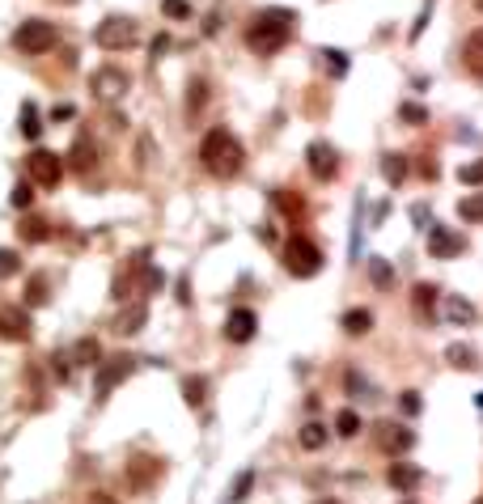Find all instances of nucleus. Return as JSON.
<instances>
[{
	"instance_id": "nucleus-44",
	"label": "nucleus",
	"mask_w": 483,
	"mask_h": 504,
	"mask_svg": "<svg viewBox=\"0 0 483 504\" xmlns=\"http://www.w3.org/2000/svg\"><path fill=\"white\" fill-rule=\"evenodd\" d=\"M51 369H56V377H60V381H68V373H72V369H68V356H60V352L51 356Z\"/></svg>"
},
{
	"instance_id": "nucleus-23",
	"label": "nucleus",
	"mask_w": 483,
	"mask_h": 504,
	"mask_svg": "<svg viewBox=\"0 0 483 504\" xmlns=\"http://www.w3.org/2000/svg\"><path fill=\"white\" fill-rule=\"evenodd\" d=\"M445 318H450L454 326H470V322H475V305L462 301V297H445Z\"/></svg>"
},
{
	"instance_id": "nucleus-38",
	"label": "nucleus",
	"mask_w": 483,
	"mask_h": 504,
	"mask_svg": "<svg viewBox=\"0 0 483 504\" xmlns=\"http://www.w3.org/2000/svg\"><path fill=\"white\" fill-rule=\"evenodd\" d=\"M348 395H352V399H369V381H365L356 369H348Z\"/></svg>"
},
{
	"instance_id": "nucleus-9",
	"label": "nucleus",
	"mask_w": 483,
	"mask_h": 504,
	"mask_svg": "<svg viewBox=\"0 0 483 504\" xmlns=\"http://www.w3.org/2000/svg\"><path fill=\"white\" fill-rule=\"evenodd\" d=\"M466 250V238L462 234H454V229H445V225H428V254L433 259H458Z\"/></svg>"
},
{
	"instance_id": "nucleus-40",
	"label": "nucleus",
	"mask_w": 483,
	"mask_h": 504,
	"mask_svg": "<svg viewBox=\"0 0 483 504\" xmlns=\"http://www.w3.org/2000/svg\"><path fill=\"white\" fill-rule=\"evenodd\" d=\"M161 13H166V17H191V5H187V0H161Z\"/></svg>"
},
{
	"instance_id": "nucleus-14",
	"label": "nucleus",
	"mask_w": 483,
	"mask_h": 504,
	"mask_svg": "<svg viewBox=\"0 0 483 504\" xmlns=\"http://www.w3.org/2000/svg\"><path fill=\"white\" fill-rule=\"evenodd\" d=\"M462 64H466L470 77L483 81V30H470V34H466V43H462Z\"/></svg>"
},
{
	"instance_id": "nucleus-29",
	"label": "nucleus",
	"mask_w": 483,
	"mask_h": 504,
	"mask_svg": "<svg viewBox=\"0 0 483 504\" xmlns=\"http://www.w3.org/2000/svg\"><path fill=\"white\" fill-rule=\"evenodd\" d=\"M22 238H26V242H47V238H51V225H47L43 216H26V220H22Z\"/></svg>"
},
{
	"instance_id": "nucleus-7",
	"label": "nucleus",
	"mask_w": 483,
	"mask_h": 504,
	"mask_svg": "<svg viewBox=\"0 0 483 504\" xmlns=\"http://www.w3.org/2000/svg\"><path fill=\"white\" fill-rule=\"evenodd\" d=\"M305 165H309V174H314L318 183H331V178L339 174V153H335V144L314 140V144L305 148Z\"/></svg>"
},
{
	"instance_id": "nucleus-8",
	"label": "nucleus",
	"mask_w": 483,
	"mask_h": 504,
	"mask_svg": "<svg viewBox=\"0 0 483 504\" xmlns=\"http://www.w3.org/2000/svg\"><path fill=\"white\" fill-rule=\"evenodd\" d=\"M132 369H136V356H111V360H98V381H93L98 399H106L123 377H132Z\"/></svg>"
},
{
	"instance_id": "nucleus-49",
	"label": "nucleus",
	"mask_w": 483,
	"mask_h": 504,
	"mask_svg": "<svg viewBox=\"0 0 483 504\" xmlns=\"http://www.w3.org/2000/svg\"><path fill=\"white\" fill-rule=\"evenodd\" d=\"M64 5H72V0H64Z\"/></svg>"
},
{
	"instance_id": "nucleus-16",
	"label": "nucleus",
	"mask_w": 483,
	"mask_h": 504,
	"mask_svg": "<svg viewBox=\"0 0 483 504\" xmlns=\"http://www.w3.org/2000/svg\"><path fill=\"white\" fill-rule=\"evenodd\" d=\"M157 475H161V462H157V458H132V462H128V479H132V487H136V491H140V487H148Z\"/></svg>"
},
{
	"instance_id": "nucleus-37",
	"label": "nucleus",
	"mask_w": 483,
	"mask_h": 504,
	"mask_svg": "<svg viewBox=\"0 0 483 504\" xmlns=\"http://www.w3.org/2000/svg\"><path fill=\"white\" fill-rule=\"evenodd\" d=\"M9 199H13V208H30L34 204V183H17Z\"/></svg>"
},
{
	"instance_id": "nucleus-35",
	"label": "nucleus",
	"mask_w": 483,
	"mask_h": 504,
	"mask_svg": "<svg viewBox=\"0 0 483 504\" xmlns=\"http://www.w3.org/2000/svg\"><path fill=\"white\" fill-rule=\"evenodd\" d=\"M399 411L411 420V415H420V411H424V399L415 395V390H403V395H399Z\"/></svg>"
},
{
	"instance_id": "nucleus-10",
	"label": "nucleus",
	"mask_w": 483,
	"mask_h": 504,
	"mask_svg": "<svg viewBox=\"0 0 483 504\" xmlns=\"http://www.w3.org/2000/svg\"><path fill=\"white\" fill-rule=\"evenodd\" d=\"M89 85H93V93H98L102 102H115V98H123V93H128V85H132V81H128V72H123V68L106 64V68H98V72H93V81H89Z\"/></svg>"
},
{
	"instance_id": "nucleus-1",
	"label": "nucleus",
	"mask_w": 483,
	"mask_h": 504,
	"mask_svg": "<svg viewBox=\"0 0 483 504\" xmlns=\"http://www.w3.org/2000/svg\"><path fill=\"white\" fill-rule=\"evenodd\" d=\"M199 165H204L208 174H217V178H238L242 165H246V153H242V144L229 136V128H212V132L199 140Z\"/></svg>"
},
{
	"instance_id": "nucleus-34",
	"label": "nucleus",
	"mask_w": 483,
	"mask_h": 504,
	"mask_svg": "<svg viewBox=\"0 0 483 504\" xmlns=\"http://www.w3.org/2000/svg\"><path fill=\"white\" fill-rule=\"evenodd\" d=\"M250 487H254V471L246 466V471L233 479V487H229V500H246V496H250Z\"/></svg>"
},
{
	"instance_id": "nucleus-11",
	"label": "nucleus",
	"mask_w": 483,
	"mask_h": 504,
	"mask_svg": "<svg viewBox=\"0 0 483 504\" xmlns=\"http://www.w3.org/2000/svg\"><path fill=\"white\" fill-rule=\"evenodd\" d=\"M254 330H259V314L254 310H246V305L229 310V318H225V339L229 344H250Z\"/></svg>"
},
{
	"instance_id": "nucleus-21",
	"label": "nucleus",
	"mask_w": 483,
	"mask_h": 504,
	"mask_svg": "<svg viewBox=\"0 0 483 504\" xmlns=\"http://www.w3.org/2000/svg\"><path fill=\"white\" fill-rule=\"evenodd\" d=\"M327 441H331V428H327V424H318V420H309V424L297 432V445H301V450H322Z\"/></svg>"
},
{
	"instance_id": "nucleus-25",
	"label": "nucleus",
	"mask_w": 483,
	"mask_h": 504,
	"mask_svg": "<svg viewBox=\"0 0 483 504\" xmlns=\"http://www.w3.org/2000/svg\"><path fill=\"white\" fill-rule=\"evenodd\" d=\"M458 216L466 225H483V191H470L466 199H458Z\"/></svg>"
},
{
	"instance_id": "nucleus-33",
	"label": "nucleus",
	"mask_w": 483,
	"mask_h": 504,
	"mask_svg": "<svg viewBox=\"0 0 483 504\" xmlns=\"http://www.w3.org/2000/svg\"><path fill=\"white\" fill-rule=\"evenodd\" d=\"M399 119H407L411 128H420V123H428V110H424L420 102H403V106H399Z\"/></svg>"
},
{
	"instance_id": "nucleus-13",
	"label": "nucleus",
	"mask_w": 483,
	"mask_h": 504,
	"mask_svg": "<svg viewBox=\"0 0 483 504\" xmlns=\"http://www.w3.org/2000/svg\"><path fill=\"white\" fill-rule=\"evenodd\" d=\"M378 436H382V445H386L390 454H403V450H411V445H415V432L403 428V424H378Z\"/></svg>"
},
{
	"instance_id": "nucleus-2",
	"label": "nucleus",
	"mask_w": 483,
	"mask_h": 504,
	"mask_svg": "<svg viewBox=\"0 0 483 504\" xmlns=\"http://www.w3.org/2000/svg\"><path fill=\"white\" fill-rule=\"evenodd\" d=\"M293 22H297L293 9H263V13L254 17V26L246 30L250 51H254V55H276V51L293 38Z\"/></svg>"
},
{
	"instance_id": "nucleus-22",
	"label": "nucleus",
	"mask_w": 483,
	"mask_h": 504,
	"mask_svg": "<svg viewBox=\"0 0 483 504\" xmlns=\"http://www.w3.org/2000/svg\"><path fill=\"white\" fill-rule=\"evenodd\" d=\"M382 178H386L390 187H399V183L407 178V157H403V153H382Z\"/></svg>"
},
{
	"instance_id": "nucleus-31",
	"label": "nucleus",
	"mask_w": 483,
	"mask_h": 504,
	"mask_svg": "<svg viewBox=\"0 0 483 504\" xmlns=\"http://www.w3.org/2000/svg\"><path fill=\"white\" fill-rule=\"evenodd\" d=\"M72 360H77V365H98V360H102V348H98V339H81V344L72 348Z\"/></svg>"
},
{
	"instance_id": "nucleus-39",
	"label": "nucleus",
	"mask_w": 483,
	"mask_h": 504,
	"mask_svg": "<svg viewBox=\"0 0 483 504\" xmlns=\"http://www.w3.org/2000/svg\"><path fill=\"white\" fill-rule=\"evenodd\" d=\"M458 178H462L466 187H479V183H483V161H470V165H462V170H458Z\"/></svg>"
},
{
	"instance_id": "nucleus-4",
	"label": "nucleus",
	"mask_w": 483,
	"mask_h": 504,
	"mask_svg": "<svg viewBox=\"0 0 483 504\" xmlns=\"http://www.w3.org/2000/svg\"><path fill=\"white\" fill-rule=\"evenodd\" d=\"M56 26L51 22H43V17H30V22H22L17 30H13V47L22 51V55H43V51H51L56 47Z\"/></svg>"
},
{
	"instance_id": "nucleus-27",
	"label": "nucleus",
	"mask_w": 483,
	"mask_h": 504,
	"mask_svg": "<svg viewBox=\"0 0 483 504\" xmlns=\"http://www.w3.org/2000/svg\"><path fill=\"white\" fill-rule=\"evenodd\" d=\"M445 360L458 365V369H479V356H475V348H466V344H450V348H445Z\"/></svg>"
},
{
	"instance_id": "nucleus-19",
	"label": "nucleus",
	"mask_w": 483,
	"mask_h": 504,
	"mask_svg": "<svg viewBox=\"0 0 483 504\" xmlns=\"http://www.w3.org/2000/svg\"><path fill=\"white\" fill-rule=\"evenodd\" d=\"M339 326H344V335L360 339V335H369V330H373V314H369L365 305H356V310H348V314L339 318Z\"/></svg>"
},
{
	"instance_id": "nucleus-12",
	"label": "nucleus",
	"mask_w": 483,
	"mask_h": 504,
	"mask_svg": "<svg viewBox=\"0 0 483 504\" xmlns=\"http://www.w3.org/2000/svg\"><path fill=\"white\" fill-rule=\"evenodd\" d=\"M437 301H441V289H437V284H415V293H411V310H415V318H420V322L433 326Z\"/></svg>"
},
{
	"instance_id": "nucleus-30",
	"label": "nucleus",
	"mask_w": 483,
	"mask_h": 504,
	"mask_svg": "<svg viewBox=\"0 0 483 504\" xmlns=\"http://www.w3.org/2000/svg\"><path fill=\"white\" fill-rule=\"evenodd\" d=\"M38 132H43L38 106H34V102H26V106H22V136H26V140H38Z\"/></svg>"
},
{
	"instance_id": "nucleus-18",
	"label": "nucleus",
	"mask_w": 483,
	"mask_h": 504,
	"mask_svg": "<svg viewBox=\"0 0 483 504\" xmlns=\"http://www.w3.org/2000/svg\"><path fill=\"white\" fill-rule=\"evenodd\" d=\"M144 322H148V305H144V301H136V305H128V310L115 318V335H136Z\"/></svg>"
},
{
	"instance_id": "nucleus-3",
	"label": "nucleus",
	"mask_w": 483,
	"mask_h": 504,
	"mask_svg": "<svg viewBox=\"0 0 483 504\" xmlns=\"http://www.w3.org/2000/svg\"><path fill=\"white\" fill-rule=\"evenodd\" d=\"M284 271H289V275H297V280L318 275V271H322V250H318L305 234L289 238V242H284Z\"/></svg>"
},
{
	"instance_id": "nucleus-43",
	"label": "nucleus",
	"mask_w": 483,
	"mask_h": 504,
	"mask_svg": "<svg viewBox=\"0 0 483 504\" xmlns=\"http://www.w3.org/2000/svg\"><path fill=\"white\" fill-rule=\"evenodd\" d=\"M161 284H166V275H161L157 267H148V271H144V293H157Z\"/></svg>"
},
{
	"instance_id": "nucleus-32",
	"label": "nucleus",
	"mask_w": 483,
	"mask_h": 504,
	"mask_svg": "<svg viewBox=\"0 0 483 504\" xmlns=\"http://www.w3.org/2000/svg\"><path fill=\"white\" fill-rule=\"evenodd\" d=\"M17 271H22V254L9 250V246H0V280H9V275H17Z\"/></svg>"
},
{
	"instance_id": "nucleus-5",
	"label": "nucleus",
	"mask_w": 483,
	"mask_h": 504,
	"mask_svg": "<svg viewBox=\"0 0 483 504\" xmlns=\"http://www.w3.org/2000/svg\"><path fill=\"white\" fill-rule=\"evenodd\" d=\"M26 170H30V183H38V187H60V178H64V157L51 153V148H34V153L26 157Z\"/></svg>"
},
{
	"instance_id": "nucleus-26",
	"label": "nucleus",
	"mask_w": 483,
	"mask_h": 504,
	"mask_svg": "<svg viewBox=\"0 0 483 504\" xmlns=\"http://www.w3.org/2000/svg\"><path fill=\"white\" fill-rule=\"evenodd\" d=\"M183 399H187V407H204V399H208V377H183Z\"/></svg>"
},
{
	"instance_id": "nucleus-45",
	"label": "nucleus",
	"mask_w": 483,
	"mask_h": 504,
	"mask_svg": "<svg viewBox=\"0 0 483 504\" xmlns=\"http://www.w3.org/2000/svg\"><path fill=\"white\" fill-rule=\"evenodd\" d=\"M411 216H415V225H420V229H428V208H424V204H415Z\"/></svg>"
},
{
	"instance_id": "nucleus-6",
	"label": "nucleus",
	"mask_w": 483,
	"mask_h": 504,
	"mask_svg": "<svg viewBox=\"0 0 483 504\" xmlns=\"http://www.w3.org/2000/svg\"><path fill=\"white\" fill-rule=\"evenodd\" d=\"M93 43H98L102 51H123V47L136 43V22H132V17H106V22L93 30Z\"/></svg>"
},
{
	"instance_id": "nucleus-48",
	"label": "nucleus",
	"mask_w": 483,
	"mask_h": 504,
	"mask_svg": "<svg viewBox=\"0 0 483 504\" xmlns=\"http://www.w3.org/2000/svg\"><path fill=\"white\" fill-rule=\"evenodd\" d=\"M475 5H479V9H483V0H475Z\"/></svg>"
},
{
	"instance_id": "nucleus-17",
	"label": "nucleus",
	"mask_w": 483,
	"mask_h": 504,
	"mask_svg": "<svg viewBox=\"0 0 483 504\" xmlns=\"http://www.w3.org/2000/svg\"><path fill=\"white\" fill-rule=\"evenodd\" d=\"M365 267H369V280H373V289H378V293H390V289H394V267H390V259L373 254Z\"/></svg>"
},
{
	"instance_id": "nucleus-47",
	"label": "nucleus",
	"mask_w": 483,
	"mask_h": 504,
	"mask_svg": "<svg viewBox=\"0 0 483 504\" xmlns=\"http://www.w3.org/2000/svg\"><path fill=\"white\" fill-rule=\"evenodd\" d=\"M314 504H339V500H314Z\"/></svg>"
},
{
	"instance_id": "nucleus-24",
	"label": "nucleus",
	"mask_w": 483,
	"mask_h": 504,
	"mask_svg": "<svg viewBox=\"0 0 483 504\" xmlns=\"http://www.w3.org/2000/svg\"><path fill=\"white\" fill-rule=\"evenodd\" d=\"M0 335H5V339H30V318L26 314H5L0 318Z\"/></svg>"
},
{
	"instance_id": "nucleus-28",
	"label": "nucleus",
	"mask_w": 483,
	"mask_h": 504,
	"mask_svg": "<svg viewBox=\"0 0 483 504\" xmlns=\"http://www.w3.org/2000/svg\"><path fill=\"white\" fill-rule=\"evenodd\" d=\"M360 428H365V424H360V415H356L352 407H344V411H335V432H339L344 441H352V436H356Z\"/></svg>"
},
{
	"instance_id": "nucleus-20",
	"label": "nucleus",
	"mask_w": 483,
	"mask_h": 504,
	"mask_svg": "<svg viewBox=\"0 0 483 504\" xmlns=\"http://www.w3.org/2000/svg\"><path fill=\"white\" fill-rule=\"evenodd\" d=\"M72 170H81V174H89L93 170V161H98V148H93V140L89 136H77V144H72Z\"/></svg>"
},
{
	"instance_id": "nucleus-15",
	"label": "nucleus",
	"mask_w": 483,
	"mask_h": 504,
	"mask_svg": "<svg viewBox=\"0 0 483 504\" xmlns=\"http://www.w3.org/2000/svg\"><path fill=\"white\" fill-rule=\"evenodd\" d=\"M386 479H390V487H394V491H403V496H407V491H415V487H420L424 471H420V466H411V462H394Z\"/></svg>"
},
{
	"instance_id": "nucleus-36",
	"label": "nucleus",
	"mask_w": 483,
	"mask_h": 504,
	"mask_svg": "<svg viewBox=\"0 0 483 504\" xmlns=\"http://www.w3.org/2000/svg\"><path fill=\"white\" fill-rule=\"evenodd\" d=\"M187 89H191V93H187V115H195V110L208 102V85H204V81H191Z\"/></svg>"
},
{
	"instance_id": "nucleus-41",
	"label": "nucleus",
	"mask_w": 483,
	"mask_h": 504,
	"mask_svg": "<svg viewBox=\"0 0 483 504\" xmlns=\"http://www.w3.org/2000/svg\"><path fill=\"white\" fill-rule=\"evenodd\" d=\"M322 55H327L331 77H344V72H348V55H344V51H322Z\"/></svg>"
},
{
	"instance_id": "nucleus-42",
	"label": "nucleus",
	"mask_w": 483,
	"mask_h": 504,
	"mask_svg": "<svg viewBox=\"0 0 483 504\" xmlns=\"http://www.w3.org/2000/svg\"><path fill=\"white\" fill-rule=\"evenodd\" d=\"M26 301H30V305H43V301H47V280H43V275H34V280H30Z\"/></svg>"
},
{
	"instance_id": "nucleus-46",
	"label": "nucleus",
	"mask_w": 483,
	"mask_h": 504,
	"mask_svg": "<svg viewBox=\"0 0 483 504\" xmlns=\"http://www.w3.org/2000/svg\"><path fill=\"white\" fill-rule=\"evenodd\" d=\"M475 403H479V411H483V390H479V395H475Z\"/></svg>"
}]
</instances>
